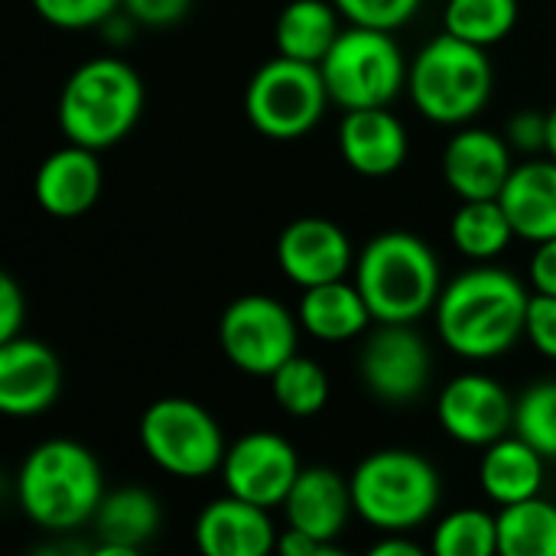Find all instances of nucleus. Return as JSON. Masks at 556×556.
I'll use <instances>...</instances> for the list:
<instances>
[{
    "mask_svg": "<svg viewBox=\"0 0 556 556\" xmlns=\"http://www.w3.org/2000/svg\"><path fill=\"white\" fill-rule=\"evenodd\" d=\"M323 544H316L309 534L296 531V528H287L280 538H277V554L274 556H313Z\"/></svg>",
    "mask_w": 556,
    "mask_h": 556,
    "instance_id": "nucleus-40",
    "label": "nucleus"
},
{
    "mask_svg": "<svg viewBox=\"0 0 556 556\" xmlns=\"http://www.w3.org/2000/svg\"><path fill=\"white\" fill-rule=\"evenodd\" d=\"M355 515L384 534H404L427 525L443 498L437 466L414 450H378L352 472Z\"/></svg>",
    "mask_w": 556,
    "mask_h": 556,
    "instance_id": "nucleus-6",
    "label": "nucleus"
},
{
    "mask_svg": "<svg viewBox=\"0 0 556 556\" xmlns=\"http://www.w3.org/2000/svg\"><path fill=\"white\" fill-rule=\"evenodd\" d=\"M547 479V459L525 443L518 433L485 446L482 463H479V485L485 498L498 508H511L531 498H541Z\"/></svg>",
    "mask_w": 556,
    "mask_h": 556,
    "instance_id": "nucleus-22",
    "label": "nucleus"
},
{
    "mask_svg": "<svg viewBox=\"0 0 556 556\" xmlns=\"http://www.w3.org/2000/svg\"><path fill=\"white\" fill-rule=\"evenodd\" d=\"M437 417L446 437L463 446L485 450L515 430V401L495 378L466 371L440 391Z\"/></svg>",
    "mask_w": 556,
    "mask_h": 556,
    "instance_id": "nucleus-13",
    "label": "nucleus"
},
{
    "mask_svg": "<svg viewBox=\"0 0 556 556\" xmlns=\"http://www.w3.org/2000/svg\"><path fill=\"white\" fill-rule=\"evenodd\" d=\"M339 153L352 173L365 179H384L404 166L410 153V137L404 121L391 108L342 111Z\"/></svg>",
    "mask_w": 556,
    "mask_h": 556,
    "instance_id": "nucleus-18",
    "label": "nucleus"
},
{
    "mask_svg": "<svg viewBox=\"0 0 556 556\" xmlns=\"http://www.w3.org/2000/svg\"><path fill=\"white\" fill-rule=\"evenodd\" d=\"M121 10L143 29H169L189 16L192 0H121Z\"/></svg>",
    "mask_w": 556,
    "mask_h": 556,
    "instance_id": "nucleus-36",
    "label": "nucleus"
},
{
    "mask_svg": "<svg viewBox=\"0 0 556 556\" xmlns=\"http://www.w3.org/2000/svg\"><path fill=\"white\" fill-rule=\"evenodd\" d=\"M192 538L199 556H274L280 534L267 508L225 495L199 511Z\"/></svg>",
    "mask_w": 556,
    "mask_h": 556,
    "instance_id": "nucleus-19",
    "label": "nucleus"
},
{
    "mask_svg": "<svg viewBox=\"0 0 556 556\" xmlns=\"http://www.w3.org/2000/svg\"><path fill=\"white\" fill-rule=\"evenodd\" d=\"M498 202L505 205L521 241L544 244L556 238V160H521L508 176Z\"/></svg>",
    "mask_w": 556,
    "mask_h": 556,
    "instance_id": "nucleus-21",
    "label": "nucleus"
},
{
    "mask_svg": "<svg viewBox=\"0 0 556 556\" xmlns=\"http://www.w3.org/2000/svg\"><path fill=\"white\" fill-rule=\"evenodd\" d=\"M300 329L296 313H290L280 300L267 293H244L225 306L218 319V345L238 371L270 378L293 355H300Z\"/></svg>",
    "mask_w": 556,
    "mask_h": 556,
    "instance_id": "nucleus-10",
    "label": "nucleus"
},
{
    "mask_svg": "<svg viewBox=\"0 0 556 556\" xmlns=\"http://www.w3.org/2000/svg\"><path fill=\"white\" fill-rule=\"evenodd\" d=\"M547 156L556 160V104L547 111Z\"/></svg>",
    "mask_w": 556,
    "mask_h": 556,
    "instance_id": "nucleus-44",
    "label": "nucleus"
},
{
    "mask_svg": "<svg viewBox=\"0 0 556 556\" xmlns=\"http://www.w3.org/2000/svg\"><path fill=\"white\" fill-rule=\"evenodd\" d=\"M36 16L55 29H101L108 16L121 10V0H29Z\"/></svg>",
    "mask_w": 556,
    "mask_h": 556,
    "instance_id": "nucleus-32",
    "label": "nucleus"
},
{
    "mask_svg": "<svg viewBox=\"0 0 556 556\" xmlns=\"http://www.w3.org/2000/svg\"><path fill=\"white\" fill-rule=\"evenodd\" d=\"M515 433L556 463V381H538L515 401Z\"/></svg>",
    "mask_w": 556,
    "mask_h": 556,
    "instance_id": "nucleus-31",
    "label": "nucleus"
},
{
    "mask_svg": "<svg viewBox=\"0 0 556 556\" xmlns=\"http://www.w3.org/2000/svg\"><path fill=\"white\" fill-rule=\"evenodd\" d=\"M498 556H556V505L531 498L498 511Z\"/></svg>",
    "mask_w": 556,
    "mask_h": 556,
    "instance_id": "nucleus-28",
    "label": "nucleus"
},
{
    "mask_svg": "<svg viewBox=\"0 0 556 556\" xmlns=\"http://www.w3.org/2000/svg\"><path fill=\"white\" fill-rule=\"evenodd\" d=\"M518 16H521L518 0H446L443 33L466 39L479 49H492L515 33Z\"/></svg>",
    "mask_w": 556,
    "mask_h": 556,
    "instance_id": "nucleus-27",
    "label": "nucleus"
},
{
    "mask_svg": "<svg viewBox=\"0 0 556 556\" xmlns=\"http://www.w3.org/2000/svg\"><path fill=\"white\" fill-rule=\"evenodd\" d=\"M303 466L293 443L270 430L238 437L222 463L225 495H235L257 508H283Z\"/></svg>",
    "mask_w": 556,
    "mask_h": 556,
    "instance_id": "nucleus-11",
    "label": "nucleus"
},
{
    "mask_svg": "<svg viewBox=\"0 0 556 556\" xmlns=\"http://www.w3.org/2000/svg\"><path fill=\"white\" fill-rule=\"evenodd\" d=\"M140 446L147 459L176 479H205L222 472L228 443L218 420L189 397H160L140 417Z\"/></svg>",
    "mask_w": 556,
    "mask_h": 556,
    "instance_id": "nucleus-9",
    "label": "nucleus"
},
{
    "mask_svg": "<svg viewBox=\"0 0 556 556\" xmlns=\"http://www.w3.org/2000/svg\"><path fill=\"white\" fill-rule=\"evenodd\" d=\"M515 166V150L505 134L472 124L456 127L440 156L443 179L459 202L498 199Z\"/></svg>",
    "mask_w": 556,
    "mask_h": 556,
    "instance_id": "nucleus-15",
    "label": "nucleus"
},
{
    "mask_svg": "<svg viewBox=\"0 0 556 556\" xmlns=\"http://www.w3.org/2000/svg\"><path fill=\"white\" fill-rule=\"evenodd\" d=\"M528 280L534 293L556 296V238L534 244L531 264H528Z\"/></svg>",
    "mask_w": 556,
    "mask_h": 556,
    "instance_id": "nucleus-38",
    "label": "nucleus"
},
{
    "mask_svg": "<svg viewBox=\"0 0 556 556\" xmlns=\"http://www.w3.org/2000/svg\"><path fill=\"white\" fill-rule=\"evenodd\" d=\"M531 290L502 267L479 264L453 277L433 309L443 345L466 362H492L525 339Z\"/></svg>",
    "mask_w": 556,
    "mask_h": 556,
    "instance_id": "nucleus-1",
    "label": "nucleus"
},
{
    "mask_svg": "<svg viewBox=\"0 0 556 556\" xmlns=\"http://www.w3.org/2000/svg\"><path fill=\"white\" fill-rule=\"evenodd\" d=\"M91 547L85 544H75V541H49L42 547H36L29 556H88Z\"/></svg>",
    "mask_w": 556,
    "mask_h": 556,
    "instance_id": "nucleus-42",
    "label": "nucleus"
},
{
    "mask_svg": "<svg viewBox=\"0 0 556 556\" xmlns=\"http://www.w3.org/2000/svg\"><path fill=\"white\" fill-rule=\"evenodd\" d=\"M352 274L381 326H414L437 309L446 287L433 248L420 235L401 228L375 235L358 251Z\"/></svg>",
    "mask_w": 556,
    "mask_h": 556,
    "instance_id": "nucleus-2",
    "label": "nucleus"
},
{
    "mask_svg": "<svg viewBox=\"0 0 556 556\" xmlns=\"http://www.w3.org/2000/svg\"><path fill=\"white\" fill-rule=\"evenodd\" d=\"M101 39L104 42H111V46H124V42H130L134 39V33H137V23L124 13V10H117L114 16H108L104 23H101Z\"/></svg>",
    "mask_w": 556,
    "mask_h": 556,
    "instance_id": "nucleus-39",
    "label": "nucleus"
},
{
    "mask_svg": "<svg viewBox=\"0 0 556 556\" xmlns=\"http://www.w3.org/2000/svg\"><path fill=\"white\" fill-rule=\"evenodd\" d=\"M355 257L345 228L332 218L303 215L277 238V267L300 290L345 280L355 270Z\"/></svg>",
    "mask_w": 556,
    "mask_h": 556,
    "instance_id": "nucleus-14",
    "label": "nucleus"
},
{
    "mask_svg": "<svg viewBox=\"0 0 556 556\" xmlns=\"http://www.w3.org/2000/svg\"><path fill=\"white\" fill-rule=\"evenodd\" d=\"M143 78L127 59L94 55L65 78L55 121L65 143L101 153L130 137L143 114Z\"/></svg>",
    "mask_w": 556,
    "mask_h": 556,
    "instance_id": "nucleus-4",
    "label": "nucleus"
},
{
    "mask_svg": "<svg viewBox=\"0 0 556 556\" xmlns=\"http://www.w3.org/2000/svg\"><path fill=\"white\" fill-rule=\"evenodd\" d=\"M495 91V65L489 49H479L450 33L433 36L410 59L407 94L417 111L440 127L472 124Z\"/></svg>",
    "mask_w": 556,
    "mask_h": 556,
    "instance_id": "nucleus-5",
    "label": "nucleus"
},
{
    "mask_svg": "<svg viewBox=\"0 0 556 556\" xmlns=\"http://www.w3.org/2000/svg\"><path fill=\"white\" fill-rule=\"evenodd\" d=\"M283 515L287 528L309 534L316 544H332L355 515L352 482L329 466L303 469L283 502Z\"/></svg>",
    "mask_w": 556,
    "mask_h": 556,
    "instance_id": "nucleus-20",
    "label": "nucleus"
},
{
    "mask_svg": "<svg viewBox=\"0 0 556 556\" xmlns=\"http://www.w3.org/2000/svg\"><path fill=\"white\" fill-rule=\"evenodd\" d=\"M104 495L101 463L75 440H46L33 446L16 476L23 515L52 534H68L94 521Z\"/></svg>",
    "mask_w": 556,
    "mask_h": 556,
    "instance_id": "nucleus-3",
    "label": "nucleus"
},
{
    "mask_svg": "<svg viewBox=\"0 0 556 556\" xmlns=\"http://www.w3.org/2000/svg\"><path fill=\"white\" fill-rule=\"evenodd\" d=\"M433 556H498V515L485 508H456L443 515L430 538Z\"/></svg>",
    "mask_w": 556,
    "mask_h": 556,
    "instance_id": "nucleus-29",
    "label": "nucleus"
},
{
    "mask_svg": "<svg viewBox=\"0 0 556 556\" xmlns=\"http://www.w3.org/2000/svg\"><path fill=\"white\" fill-rule=\"evenodd\" d=\"M525 339L534 345L538 355L556 362V296L531 293L528 319H525Z\"/></svg>",
    "mask_w": 556,
    "mask_h": 556,
    "instance_id": "nucleus-35",
    "label": "nucleus"
},
{
    "mask_svg": "<svg viewBox=\"0 0 556 556\" xmlns=\"http://www.w3.org/2000/svg\"><path fill=\"white\" fill-rule=\"evenodd\" d=\"M358 371L365 388L391 404L404 407L417 401L433 375V355L427 339L414 326H375L365 336L362 355H358Z\"/></svg>",
    "mask_w": 556,
    "mask_h": 556,
    "instance_id": "nucleus-12",
    "label": "nucleus"
},
{
    "mask_svg": "<svg viewBox=\"0 0 556 556\" xmlns=\"http://www.w3.org/2000/svg\"><path fill=\"white\" fill-rule=\"evenodd\" d=\"M342 13L332 0H290L274 23L277 55L323 65L336 39L342 36Z\"/></svg>",
    "mask_w": 556,
    "mask_h": 556,
    "instance_id": "nucleus-24",
    "label": "nucleus"
},
{
    "mask_svg": "<svg viewBox=\"0 0 556 556\" xmlns=\"http://www.w3.org/2000/svg\"><path fill=\"white\" fill-rule=\"evenodd\" d=\"M104 189V166L101 156L88 147L65 143L52 150L33 179L36 205L52 218H81L94 208Z\"/></svg>",
    "mask_w": 556,
    "mask_h": 556,
    "instance_id": "nucleus-17",
    "label": "nucleus"
},
{
    "mask_svg": "<svg viewBox=\"0 0 556 556\" xmlns=\"http://www.w3.org/2000/svg\"><path fill=\"white\" fill-rule=\"evenodd\" d=\"M515 238H518L515 225L498 199L459 202V208L450 218L453 248L476 264H489V261L502 257Z\"/></svg>",
    "mask_w": 556,
    "mask_h": 556,
    "instance_id": "nucleus-25",
    "label": "nucleus"
},
{
    "mask_svg": "<svg viewBox=\"0 0 556 556\" xmlns=\"http://www.w3.org/2000/svg\"><path fill=\"white\" fill-rule=\"evenodd\" d=\"M319 68L332 104L342 111L391 108L410 75V62L394 33L368 26H345Z\"/></svg>",
    "mask_w": 556,
    "mask_h": 556,
    "instance_id": "nucleus-7",
    "label": "nucleus"
},
{
    "mask_svg": "<svg viewBox=\"0 0 556 556\" xmlns=\"http://www.w3.org/2000/svg\"><path fill=\"white\" fill-rule=\"evenodd\" d=\"M274 404L290 417H316L329 404V375L319 362L293 355L283 368L270 375Z\"/></svg>",
    "mask_w": 556,
    "mask_h": 556,
    "instance_id": "nucleus-30",
    "label": "nucleus"
},
{
    "mask_svg": "<svg viewBox=\"0 0 556 556\" xmlns=\"http://www.w3.org/2000/svg\"><path fill=\"white\" fill-rule=\"evenodd\" d=\"M505 140L521 160L547 156V111H518L505 124Z\"/></svg>",
    "mask_w": 556,
    "mask_h": 556,
    "instance_id": "nucleus-34",
    "label": "nucleus"
},
{
    "mask_svg": "<svg viewBox=\"0 0 556 556\" xmlns=\"http://www.w3.org/2000/svg\"><path fill=\"white\" fill-rule=\"evenodd\" d=\"M91 525L98 528V538L108 544L143 547L160 531L163 508L153 492H147L140 485H124V489H114L104 495Z\"/></svg>",
    "mask_w": 556,
    "mask_h": 556,
    "instance_id": "nucleus-26",
    "label": "nucleus"
},
{
    "mask_svg": "<svg viewBox=\"0 0 556 556\" xmlns=\"http://www.w3.org/2000/svg\"><path fill=\"white\" fill-rule=\"evenodd\" d=\"M88 556H143L140 547H130V544H108V541H101L98 547H91Z\"/></svg>",
    "mask_w": 556,
    "mask_h": 556,
    "instance_id": "nucleus-43",
    "label": "nucleus"
},
{
    "mask_svg": "<svg viewBox=\"0 0 556 556\" xmlns=\"http://www.w3.org/2000/svg\"><path fill=\"white\" fill-rule=\"evenodd\" d=\"M296 319L306 336L319 342H352L365 332H371V309L355 287V280H336L323 287H309L300 296Z\"/></svg>",
    "mask_w": 556,
    "mask_h": 556,
    "instance_id": "nucleus-23",
    "label": "nucleus"
},
{
    "mask_svg": "<svg viewBox=\"0 0 556 556\" xmlns=\"http://www.w3.org/2000/svg\"><path fill=\"white\" fill-rule=\"evenodd\" d=\"M313 556H352V554H345V551H339V547H332V544H323V547H319Z\"/></svg>",
    "mask_w": 556,
    "mask_h": 556,
    "instance_id": "nucleus-45",
    "label": "nucleus"
},
{
    "mask_svg": "<svg viewBox=\"0 0 556 556\" xmlns=\"http://www.w3.org/2000/svg\"><path fill=\"white\" fill-rule=\"evenodd\" d=\"M23 323H26V296L20 283L10 274H3L0 277V342L20 339Z\"/></svg>",
    "mask_w": 556,
    "mask_h": 556,
    "instance_id": "nucleus-37",
    "label": "nucleus"
},
{
    "mask_svg": "<svg viewBox=\"0 0 556 556\" xmlns=\"http://www.w3.org/2000/svg\"><path fill=\"white\" fill-rule=\"evenodd\" d=\"M62 391L59 355L29 336L0 342V410L26 420L46 414Z\"/></svg>",
    "mask_w": 556,
    "mask_h": 556,
    "instance_id": "nucleus-16",
    "label": "nucleus"
},
{
    "mask_svg": "<svg viewBox=\"0 0 556 556\" xmlns=\"http://www.w3.org/2000/svg\"><path fill=\"white\" fill-rule=\"evenodd\" d=\"M365 556H433L430 554V547H420V544H414V541H407V538H401V534H388L384 541H378L371 551Z\"/></svg>",
    "mask_w": 556,
    "mask_h": 556,
    "instance_id": "nucleus-41",
    "label": "nucleus"
},
{
    "mask_svg": "<svg viewBox=\"0 0 556 556\" xmlns=\"http://www.w3.org/2000/svg\"><path fill=\"white\" fill-rule=\"evenodd\" d=\"M332 98L319 65L287 55L267 59L244 88L248 124L270 140H300L319 127Z\"/></svg>",
    "mask_w": 556,
    "mask_h": 556,
    "instance_id": "nucleus-8",
    "label": "nucleus"
},
{
    "mask_svg": "<svg viewBox=\"0 0 556 556\" xmlns=\"http://www.w3.org/2000/svg\"><path fill=\"white\" fill-rule=\"evenodd\" d=\"M332 3L342 13L345 26H368V29L397 33L417 16L424 0H332Z\"/></svg>",
    "mask_w": 556,
    "mask_h": 556,
    "instance_id": "nucleus-33",
    "label": "nucleus"
}]
</instances>
